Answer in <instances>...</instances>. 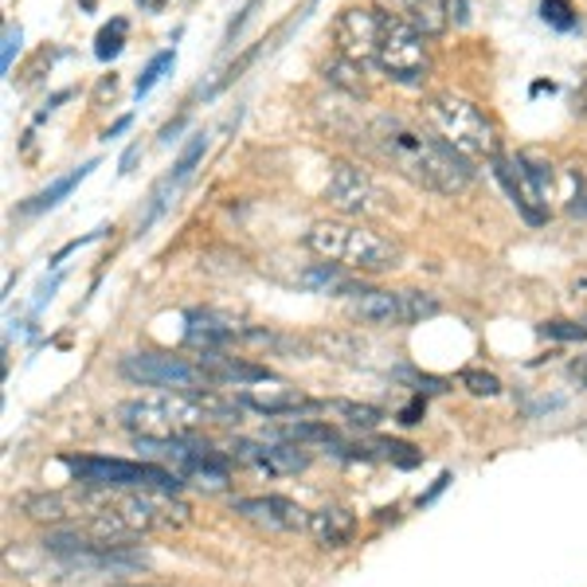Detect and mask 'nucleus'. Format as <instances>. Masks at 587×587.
Returning <instances> with one entry per match:
<instances>
[{
  "instance_id": "f3484780",
  "label": "nucleus",
  "mask_w": 587,
  "mask_h": 587,
  "mask_svg": "<svg viewBox=\"0 0 587 587\" xmlns=\"http://www.w3.org/2000/svg\"><path fill=\"white\" fill-rule=\"evenodd\" d=\"M196 365L208 372V384H259L270 380V368L251 365L243 357H228V352H200Z\"/></svg>"
},
{
  "instance_id": "f03ea898",
  "label": "nucleus",
  "mask_w": 587,
  "mask_h": 587,
  "mask_svg": "<svg viewBox=\"0 0 587 587\" xmlns=\"http://www.w3.org/2000/svg\"><path fill=\"white\" fill-rule=\"evenodd\" d=\"M306 247L321 262H337L352 275H384V270L400 267L404 259L400 243H391L380 231H368L349 220H318L306 231Z\"/></svg>"
},
{
  "instance_id": "473e14b6",
  "label": "nucleus",
  "mask_w": 587,
  "mask_h": 587,
  "mask_svg": "<svg viewBox=\"0 0 587 587\" xmlns=\"http://www.w3.org/2000/svg\"><path fill=\"white\" fill-rule=\"evenodd\" d=\"M424 408H427V404H424V396H416V400H411L408 408L400 411V424H408V427H411V424H419V416H424Z\"/></svg>"
},
{
  "instance_id": "0eeeda50",
  "label": "nucleus",
  "mask_w": 587,
  "mask_h": 587,
  "mask_svg": "<svg viewBox=\"0 0 587 587\" xmlns=\"http://www.w3.org/2000/svg\"><path fill=\"white\" fill-rule=\"evenodd\" d=\"M376 67L388 74L391 82H404V87H416V82L427 79V67H431V56H427V36L408 28L404 20L388 17L380 36V48H376Z\"/></svg>"
},
{
  "instance_id": "dca6fc26",
  "label": "nucleus",
  "mask_w": 587,
  "mask_h": 587,
  "mask_svg": "<svg viewBox=\"0 0 587 587\" xmlns=\"http://www.w3.org/2000/svg\"><path fill=\"white\" fill-rule=\"evenodd\" d=\"M185 337H188V345L192 349H200V352H223L231 341H239L243 337V329H236L231 321H223V318H216V314H188V329H185Z\"/></svg>"
},
{
  "instance_id": "9b49d317",
  "label": "nucleus",
  "mask_w": 587,
  "mask_h": 587,
  "mask_svg": "<svg viewBox=\"0 0 587 587\" xmlns=\"http://www.w3.org/2000/svg\"><path fill=\"white\" fill-rule=\"evenodd\" d=\"M231 514L247 517V521L262 525L270 533H298L310 525V514H306L298 501L282 498V494H259V498H236L231 501Z\"/></svg>"
},
{
  "instance_id": "7ed1b4c3",
  "label": "nucleus",
  "mask_w": 587,
  "mask_h": 587,
  "mask_svg": "<svg viewBox=\"0 0 587 587\" xmlns=\"http://www.w3.org/2000/svg\"><path fill=\"white\" fill-rule=\"evenodd\" d=\"M424 110H427L431 130L439 133L447 146H455L466 161H478V157L494 161V157H498V133H494V122L474 107L470 98L455 94V90H439V94L427 98Z\"/></svg>"
},
{
  "instance_id": "423d86ee",
  "label": "nucleus",
  "mask_w": 587,
  "mask_h": 587,
  "mask_svg": "<svg viewBox=\"0 0 587 587\" xmlns=\"http://www.w3.org/2000/svg\"><path fill=\"white\" fill-rule=\"evenodd\" d=\"M349 314L365 326H416L442 314V302L427 290H368L365 298H352Z\"/></svg>"
},
{
  "instance_id": "2eb2a0df",
  "label": "nucleus",
  "mask_w": 587,
  "mask_h": 587,
  "mask_svg": "<svg viewBox=\"0 0 587 587\" xmlns=\"http://www.w3.org/2000/svg\"><path fill=\"white\" fill-rule=\"evenodd\" d=\"M306 533H310L321 548H345V545H352V537H357V517H352V509H345V506H321L310 514Z\"/></svg>"
},
{
  "instance_id": "2f4dec72",
  "label": "nucleus",
  "mask_w": 587,
  "mask_h": 587,
  "mask_svg": "<svg viewBox=\"0 0 587 587\" xmlns=\"http://www.w3.org/2000/svg\"><path fill=\"white\" fill-rule=\"evenodd\" d=\"M255 9H259V0H247L243 9H239V17H236V20H231V24H228V36H223V43H236L239 28H243L247 20H251V12H255Z\"/></svg>"
},
{
  "instance_id": "f257e3e1",
  "label": "nucleus",
  "mask_w": 587,
  "mask_h": 587,
  "mask_svg": "<svg viewBox=\"0 0 587 587\" xmlns=\"http://www.w3.org/2000/svg\"><path fill=\"white\" fill-rule=\"evenodd\" d=\"M368 146L376 149L380 161H388L391 169L408 177L416 188L439 196H458L470 188L474 169L455 146L439 138V133H427L419 126H411L408 118L380 115L368 126Z\"/></svg>"
},
{
  "instance_id": "aec40b11",
  "label": "nucleus",
  "mask_w": 587,
  "mask_h": 587,
  "mask_svg": "<svg viewBox=\"0 0 587 587\" xmlns=\"http://www.w3.org/2000/svg\"><path fill=\"white\" fill-rule=\"evenodd\" d=\"M90 169H98V161H87V165H79V169H71L67 177H59V180H51L43 192H36L32 200H24V205L17 208V216H40V212H51V208L59 205V200H67L71 196V188L74 185H82V180L90 177Z\"/></svg>"
},
{
  "instance_id": "f704fd0d",
  "label": "nucleus",
  "mask_w": 587,
  "mask_h": 587,
  "mask_svg": "<svg viewBox=\"0 0 587 587\" xmlns=\"http://www.w3.org/2000/svg\"><path fill=\"white\" fill-rule=\"evenodd\" d=\"M138 157H141V146L133 141V146L122 153V169H118V172H122V177H126V172H133V161H138Z\"/></svg>"
},
{
  "instance_id": "7c9ffc66",
  "label": "nucleus",
  "mask_w": 587,
  "mask_h": 587,
  "mask_svg": "<svg viewBox=\"0 0 587 587\" xmlns=\"http://www.w3.org/2000/svg\"><path fill=\"white\" fill-rule=\"evenodd\" d=\"M400 376L416 384L419 396H427V391H447V380H439V376H427V372H400Z\"/></svg>"
},
{
  "instance_id": "9d476101",
  "label": "nucleus",
  "mask_w": 587,
  "mask_h": 587,
  "mask_svg": "<svg viewBox=\"0 0 587 587\" xmlns=\"http://www.w3.org/2000/svg\"><path fill=\"white\" fill-rule=\"evenodd\" d=\"M326 200H329V208H337L341 216H372L384 208L380 205L384 196H380V188H376V180L352 161L334 165L329 185H326Z\"/></svg>"
},
{
  "instance_id": "393cba45",
  "label": "nucleus",
  "mask_w": 587,
  "mask_h": 587,
  "mask_svg": "<svg viewBox=\"0 0 587 587\" xmlns=\"http://www.w3.org/2000/svg\"><path fill=\"white\" fill-rule=\"evenodd\" d=\"M205 149H208V133H192V138H188V146L180 149V157H177V165H172L169 177L177 180V185H185V180L192 177L196 165H200V157H205Z\"/></svg>"
},
{
  "instance_id": "5701e85b",
  "label": "nucleus",
  "mask_w": 587,
  "mask_h": 587,
  "mask_svg": "<svg viewBox=\"0 0 587 587\" xmlns=\"http://www.w3.org/2000/svg\"><path fill=\"white\" fill-rule=\"evenodd\" d=\"M365 67L360 63H352V59H345V56H337V59H329L326 63V79L329 82H337V87H345L349 94H357V98H365L368 90H365Z\"/></svg>"
},
{
  "instance_id": "e433bc0d",
  "label": "nucleus",
  "mask_w": 587,
  "mask_h": 587,
  "mask_svg": "<svg viewBox=\"0 0 587 587\" xmlns=\"http://www.w3.org/2000/svg\"><path fill=\"white\" fill-rule=\"evenodd\" d=\"M576 110H579V118H587V79L579 82V90H576Z\"/></svg>"
},
{
  "instance_id": "a19ab883",
  "label": "nucleus",
  "mask_w": 587,
  "mask_h": 587,
  "mask_svg": "<svg viewBox=\"0 0 587 587\" xmlns=\"http://www.w3.org/2000/svg\"><path fill=\"white\" fill-rule=\"evenodd\" d=\"M82 9H87V12H94V0H82Z\"/></svg>"
},
{
  "instance_id": "cd10ccee",
  "label": "nucleus",
  "mask_w": 587,
  "mask_h": 587,
  "mask_svg": "<svg viewBox=\"0 0 587 587\" xmlns=\"http://www.w3.org/2000/svg\"><path fill=\"white\" fill-rule=\"evenodd\" d=\"M540 20L553 24L556 32H571V28L579 24L576 9H571L568 0H540Z\"/></svg>"
},
{
  "instance_id": "f8f14e48",
  "label": "nucleus",
  "mask_w": 587,
  "mask_h": 587,
  "mask_svg": "<svg viewBox=\"0 0 587 587\" xmlns=\"http://www.w3.org/2000/svg\"><path fill=\"white\" fill-rule=\"evenodd\" d=\"M231 455L247 466H259L267 474H302L310 466V450L298 447V442H255V439H236L231 442Z\"/></svg>"
},
{
  "instance_id": "c756f323",
  "label": "nucleus",
  "mask_w": 587,
  "mask_h": 587,
  "mask_svg": "<svg viewBox=\"0 0 587 587\" xmlns=\"http://www.w3.org/2000/svg\"><path fill=\"white\" fill-rule=\"evenodd\" d=\"M20 51V24H4V48H0V71H12V59Z\"/></svg>"
},
{
  "instance_id": "bb28decb",
  "label": "nucleus",
  "mask_w": 587,
  "mask_h": 587,
  "mask_svg": "<svg viewBox=\"0 0 587 587\" xmlns=\"http://www.w3.org/2000/svg\"><path fill=\"white\" fill-rule=\"evenodd\" d=\"M172 63H177V51H157L153 59H149V67L138 74V87H133V94L138 98H146L149 90L157 87V82L165 79V71H172Z\"/></svg>"
},
{
  "instance_id": "6e6552de",
  "label": "nucleus",
  "mask_w": 587,
  "mask_h": 587,
  "mask_svg": "<svg viewBox=\"0 0 587 587\" xmlns=\"http://www.w3.org/2000/svg\"><path fill=\"white\" fill-rule=\"evenodd\" d=\"M118 372L141 388H172V391H196L208 384V372L185 357L169 352H130L118 360Z\"/></svg>"
},
{
  "instance_id": "b1692460",
  "label": "nucleus",
  "mask_w": 587,
  "mask_h": 587,
  "mask_svg": "<svg viewBox=\"0 0 587 587\" xmlns=\"http://www.w3.org/2000/svg\"><path fill=\"white\" fill-rule=\"evenodd\" d=\"M514 161H517V169H521V177L525 180H529V185H533V192H537L540 196V200H545V205H548V192H553V165H548V161H537V157H514Z\"/></svg>"
},
{
  "instance_id": "412c9836",
  "label": "nucleus",
  "mask_w": 587,
  "mask_h": 587,
  "mask_svg": "<svg viewBox=\"0 0 587 587\" xmlns=\"http://www.w3.org/2000/svg\"><path fill=\"white\" fill-rule=\"evenodd\" d=\"M321 411L326 416H341V424L357 427V431H372L384 419L380 408H372V404H352V400H321Z\"/></svg>"
},
{
  "instance_id": "6ab92c4d",
  "label": "nucleus",
  "mask_w": 587,
  "mask_h": 587,
  "mask_svg": "<svg viewBox=\"0 0 587 587\" xmlns=\"http://www.w3.org/2000/svg\"><path fill=\"white\" fill-rule=\"evenodd\" d=\"M337 455H349V458H372V462H396V466H416L419 462V450L411 442L400 439H360L352 447H341Z\"/></svg>"
},
{
  "instance_id": "4c0bfd02",
  "label": "nucleus",
  "mask_w": 587,
  "mask_h": 587,
  "mask_svg": "<svg viewBox=\"0 0 587 587\" xmlns=\"http://www.w3.org/2000/svg\"><path fill=\"white\" fill-rule=\"evenodd\" d=\"M130 122H133V118H118V122L107 130V138H118V133H126V130H130Z\"/></svg>"
},
{
  "instance_id": "72a5a7b5",
  "label": "nucleus",
  "mask_w": 587,
  "mask_h": 587,
  "mask_svg": "<svg viewBox=\"0 0 587 587\" xmlns=\"http://www.w3.org/2000/svg\"><path fill=\"white\" fill-rule=\"evenodd\" d=\"M568 372H571V380H576L579 388H587V357L571 360V368H568Z\"/></svg>"
},
{
  "instance_id": "4be33fe9",
  "label": "nucleus",
  "mask_w": 587,
  "mask_h": 587,
  "mask_svg": "<svg viewBox=\"0 0 587 587\" xmlns=\"http://www.w3.org/2000/svg\"><path fill=\"white\" fill-rule=\"evenodd\" d=\"M126 36H130V20H126V17H115L107 28H102V32L94 36V56L102 59V63L118 59V56H122V48H126Z\"/></svg>"
},
{
  "instance_id": "c9c22d12",
  "label": "nucleus",
  "mask_w": 587,
  "mask_h": 587,
  "mask_svg": "<svg viewBox=\"0 0 587 587\" xmlns=\"http://www.w3.org/2000/svg\"><path fill=\"white\" fill-rule=\"evenodd\" d=\"M185 122H188V118H177V122L165 126V130H161V141H172V138H177V133L185 130Z\"/></svg>"
},
{
  "instance_id": "c85d7f7f",
  "label": "nucleus",
  "mask_w": 587,
  "mask_h": 587,
  "mask_svg": "<svg viewBox=\"0 0 587 587\" xmlns=\"http://www.w3.org/2000/svg\"><path fill=\"white\" fill-rule=\"evenodd\" d=\"M540 337H548V341H587V326H579V321H545Z\"/></svg>"
},
{
  "instance_id": "ddd939ff",
  "label": "nucleus",
  "mask_w": 587,
  "mask_h": 587,
  "mask_svg": "<svg viewBox=\"0 0 587 587\" xmlns=\"http://www.w3.org/2000/svg\"><path fill=\"white\" fill-rule=\"evenodd\" d=\"M372 4L388 17L404 20L408 28H416V32H424L427 40L447 32L450 24V0H372Z\"/></svg>"
},
{
  "instance_id": "58836bf2",
  "label": "nucleus",
  "mask_w": 587,
  "mask_h": 587,
  "mask_svg": "<svg viewBox=\"0 0 587 587\" xmlns=\"http://www.w3.org/2000/svg\"><path fill=\"white\" fill-rule=\"evenodd\" d=\"M138 4H141V12H165L169 0H138Z\"/></svg>"
},
{
  "instance_id": "20e7f679",
  "label": "nucleus",
  "mask_w": 587,
  "mask_h": 587,
  "mask_svg": "<svg viewBox=\"0 0 587 587\" xmlns=\"http://www.w3.org/2000/svg\"><path fill=\"white\" fill-rule=\"evenodd\" d=\"M118 424L130 427L133 435H180V431H196L200 424H212L200 391H161V396H141V400H126L118 404Z\"/></svg>"
},
{
  "instance_id": "1a4fd4ad",
  "label": "nucleus",
  "mask_w": 587,
  "mask_h": 587,
  "mask_svg": "<svg viewBox=\"0 0 587 587\" xmlns=\"http://www.w3.org/2000/svg\"><path fill=\"white\" fill-rule=\"evenodd\" d=\"M384 24H388V12L380 9H365V4H352L337 17L334 24V40H337V56L352 59V63H376V48H380Z\"/></svg>"
},
{
  "instance_id": "4468645a",
  "label": "nucleus",
  "mask_w": 587,
  "mask_h": 587,
  "mask_svg": "<svg viewBox=\"0 0 587 587\" xmlns=\"http://www.w3.org/2000/svg\"><path fill=\"white\" fill-rule=\"evenodd\" d=\"M494 177L501 180V188L509 192V200H514V208L525 216V220L533 223V228H540V223L548 220V208H545V200H540L537 192H533V185L521 177V169H517V161H506V157H494Z\"/></svg>"
},
{
  "instance_id": "a211bd4d",
  "label": "nucleus",
  "mask_w": 587,
  "mask_h": 587,
  "mask_svg": "<svg viewBox=\"0 0 587 587\" xmlns=\"http://www.w3.org/2000/svg\"><path fill=\"white\" fill-rule=\"evenodd\" d=\"M239 400L259 416H302V411H321V400H306L302 391L275 388V391H243Z\"/></svg>"
},
{
  "instance_id": "39448f33",
  "label": "nucleus",
  "mask_w": 587,
  "mask_h": 587,
  "mask_svg": "<svg viewBox=\"0 0 587 587\" xmlns=\"http://www.w3.org/2000/svg\"><path fill=\"white\" fill-rule=\"evenodd\" d=\"M63 466L74 474L79 486L94 489H146V494H177L185 481L180 474L165 470L157 462H126V458H74L67 455Z\"/></svg>"
},
{
  "instance_id": "ea45409f",
  "label": "nucleus",
  "mask_w": 587,
  "mask_h": 587,
  "mask_svg": "<svg viewBox=\"0 0 587 587\" xmlns=\"http://www.w3.org/2000/svg\"><path fill=\"white\" fill-rule=\"evenodd\" d=\"M571 212H584L587 216V192H584V188H579V192H576V200H571Z\"/></svg>"
},
{
  "instance_id": "a878e982",
  "label": "nucleus",
  "mask_w": 587,
  "mask_h": 587,
  "mask_svg": "<svg viewBox=\"0 0 587 587\" xmlns=\"http://www.w3.org/2000/svg\"><path fill=\"white\" fill-rule=\"evenodd\" d=\"M458 384H462L470 396H481V400L501 396V380L494 372H486V368H462V372H458Z\"/></svg>"
}]
</instances>
